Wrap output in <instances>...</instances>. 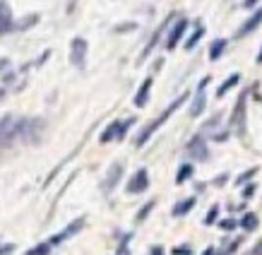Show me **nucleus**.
Listing matches in <instances>:
<instances>
[{
    "label": "nucleus",
    "mask_w": 262,
    "mask_h": 255,
    "mask_svg": "<svg viewBox=\"0 0 262 255\" xmlns=\"http://www.w3.org/2000/svg\"><path fill=\"white\" fill-rule=\"evenodd\" d=\"M44 130V121L41 118H22V116H3L0 118V147H10L17 140H27V142H39Z\"/></svg>",
    "instance_id": "1"
},
{
    "label": "nucleus",
    "mask_w": 262,
    "mask_h": 255,
    "mask_svg": "<svg viewBox=\"0 0 262 255\" xmlns=\"http://www.w3.org/2000/svg\"><path fill=\"white\" fill-rule=\"evenodd\" d=\"M188 97H190V94H188V92H183V94H181L178 99H173L171 104H168V106H166V111L161 113L159 118H154L152 123H147L142 130L137 133V137H135V147H144V144L149 142V137H152V135L156 133V130H159V128H161V125H164V123L168 121V118H171V116H173V113L178 111V109H181V106H183V104H186Z\"/></svg>",
    "instance_id": "2"
},
{
    "label": "nucleus",
    "mask_w": 262,
    "mask_h": 255,
    "mask_svg": "<svg viewBox=\"0 0 262 255\" xmlns=\"http://www.w3.org/2000/svg\"><path fill=\"white\" fill-rule=\"evenodd\" d=\"M245 106H248V92L240 94L233 111H231V130H236L240 137L245 135Z\"/></svg>",
    "instance_id": "3"
},
{
    "label": "nucleus",
    "mask_w": 262,
    "mask_h": 255,
    "mask_svg": "<svg viewBox=\"0 0 262 255\" xmlns=\"http://www.w3.org/2000/svg\"><path fill=\"white\" fill-rule=\"evenodd\" d=\"M132 123H135V118H125V121H113L109 125V128H106V130H104V133H101V137H99V140H101V142L106 144V142H113V140H123V137H125V135H128V130H130L132 128Z\"/></svg>",
    "instance_id": "4"
},
{
    "label": "nucleus",
    "mask_w": 262,
    "mask_h": 255,
    "mask_svg": "<svg viewBox=\"0 0 262 255\" xmlns=\"http://www.w3.org/2000/svg\"><path fill=\"white\" fill-rule=\"evenodd\" d=\"M87 51H89V44L82 39V36H75L72 41H70V63L75 67H82L87 65Z\"/></svg>",
    "instance_id": "5"
},
{
    "label": "nucleus",
    "mask_w": 262,
    "mask_h": 255,
    "mask_svg": "<svg viewBox=\"0 0 262 255\" xmlns=\"http://www.w3.org/2000/svg\"><path fill=\"white\" fill-rule=\"evenodd\" d=\"M123 171H125V164H123V161H116V164H111V166H109L106 178H104V183H101V190H104L106 195H111L113 188L118 186V181L123 178Z\"/></svg>",
    "instance_id": "6"
},
{
    "label": "nucleus",
    "mask_w": 262,
    "mask_h": 255,
    "mask_svg": "<svg viewBox=\"0 0 262 255\" xmlns=\"http://www.w3.org/2000/svg\"><path fill=\"white\" fill-rule=\"evenodd\" d=\"M186 152L193 159H197V161H207L209 159V147H207V140L202 137V135H195L190 142H188V147H186Z\"/></svg>",
    "instance_id": "7"
},
{
    "label": "nucleus",
    "mask_w": 262,
    "mask_h": 255,
    "mask_svg": "<svg viewBox=\"0 0 262 255\" xmlns=\"http://www.w3.org/2000/svg\"><path fill=\"white\" fill-rule=\"evenodd\" d=\"M147 188H149V174H147V168H137V171L132 174V178L128 181L125 190H128L130 195H140V193H144Z\"/></svg>",
    "instance_id": "8"
},
{
    "label": "nucleus",
    "mask_w": 262,
    "mask_h": 255,
    "mask_svg": "<svg viewBox=\"0 0 262 255\" xmlns=\"http://www.w3.org/2000/svg\"><path fill=\"white\" fill-rule=\"evenodd\" d=\"M209 82H212V77H202V79H200V84H197V97H195V101L190 104V116H193V118H197L200 113L205 111V106H207V97H205V89H207Z\"/></svg>",
    "instance_id": "9"
},
{
    "label": "nucleus",
    "mask_w": 262,
    "mask_h": 255,
    "mask_svg": "<svg viewBox=\"0 0 262 255\" xmlns=\"http://www.w3.org/2000/svg\"><path fill=\"white\" fill-rule=\"evenodd\" d=\"M82 229H84V217H79V219H75L72 224H67V226H65V229H63L60 233H55V236H51V241H48V243H51V245H60L63 241H67L70 236H75V233H79Z\"/></svg>",
    "instance_id": "10"
},
{
    "label": "nucleus",
    "mask_w": 262,
    "mask_h": 255,
    "mask_svg": "<svg viewBox=\"0 0 262 255\" xmlns=\"http://www.w3.org/2000/svg\"><path fill=\"white\" fill-rule=\"evenodd\" d=\"M186 29H188V20H186V17H178V20H176V24L171 27L168 36H166V48H168V51H173L176 46H178V41L183 39Z\"/></svg>",
    "instance_id": "11"
},
{
    "label": "nucleus",
    "mask_w": 262,
    "mask_h": 255,
    "mask_svg": "<svg viewBox=\"0 0 262 255\" xmlns=\"http://www.w3.org/2000/svg\"><path fill=\"white\" fill-rule=\"evenodd\" d=\"M173 20H176V12H171V15L166 17L164 22H161L159 27H156V32H154V34H152V39H149V44L144 46V51H142V56H140V60H144V58H147L149 53H152V51H154V46L159 44V39H161V34H164L166 29H168V24L173 22Z\"/></svg>",
    "instance_id": "12"
},
{
    "label": "nucleus",
    "mask_w": 262,
    "mask_h": 255,
    "mask_svg": "<svg viewBox=\"0 0 262 255\" xmlns=\"http://www.w3.org/2000/svg\"><path fill=\"white\" fill-rule=\"evenodd\" d=\"M15 32V20H12L10 5L5 0H0V34H10Z\"/></svg>",
    "instance_id": "13"
},
{
    "label": "nucleus",
    "mask_w": 262,
    "mask_h": 255,
    "mask_svg": "<svg viewBox=\"0 0 262 255\" xmlns=\"http://www.w3.org/2000/svg\"><path fill=\"white\" fill-rule=\"evenodd\" d=\"M152 82H154L152 77H147V79L142 82V87L137 89V94H135V101H132V104H135L137 109L147 106V101H149V92H152Z\"/></svg>",
    "instance_id": "14"
},
{
    "label": "nucleus",
    "mask_w": 262,
    "mask_h": 255,
    "mask_svg": "<svg viewBox=\"0 0 262 255\" xmlns=\"http://www.w3.org/2000/svg\"><path fill=\"white\" fill-rule=\"evenodd\" d=\"M260 24H262V8H260L257 12H255V15H252L250 20H245V22H243V27H240L238 32H236V36H245V34L255 32V29H257Z\"/></svg>",
    "instance_id": "15"
},
{
    "label": "nucleus",
    "mask_w": 262,
    "mask_h": 255,
    "mask_svg": "<svg viewBox=\"0 0 262 255\" xmlns=\"http://www.w3.org/2000/svg\"><path fill=\"white\" fill-rule=\"evenodd\" d=\"M195 202H197V198H186V200H181L178 205H173L171 214H173V217H186L188 212L195 207Z\"/></svg>",
    "instance_id": "16"
},
{
    "label": "nucleus",
    "mask_w": 262,
    "mask_h": 255,
    "mask_svg": "<svg viewBox=\"0 0 262 255\" xmlns=\"http://www.w3.org/2000/svg\"><path fill=\"white\" fill-rule=\"evenodd\" d=\"M226 44H229L226 39H217L214 44L209 46V60H212V63H214V60H219V58L224 56V51H226Z\"/></svg>",
    "instance_id": "17"
},
{
    "label": "nucleus",
    "mask_w": 262,
    "mask_h": 255,
    "mask_svg": "<svg viewBox=\"0 0 262 255\" xmlns=\"http://www.w3.org/2000/svg\"><path fill=\"white\" fill-rule=\"evenodd\" d=\"M202 36H205V24H202V22H197L195 32L190 34V39H188V41H186V51H193V48H195V46H197V41H200Z\"/></svg>",
    "instance_id": "18"
},
{
    "label": "nucleus",
    "mask_w": 262,
    "mask_h": 255,
    "mask_svg": "<svg viewBox=\"0 0 262 255\" xmlns=\"http://www.w3.org/2000/svg\"><path fill=\"white\" fill-rule=\"evenodd\" d=\"M238 82H240V75H238V72H233V75H229V77L224 79V84H221V87L217 89V97H219V99H221V97H224V94H226L229 89H233V87H236Z\"/></svg>",
    "instance_id": "19"
},
{
    "label": "nucleus",
    "mask_w": 262,
    "mask_h": 255,
    "mask_svg": "<svg viewBox=\"0 0 262 255\" xmlns=\"http://www.w3.org/2000/svg\"><path fill=\"white\" fill-rule=\"evenodd\" d=\"M238 224L245 229V231H255V229H257V224H260V219H257V214L248 212V214H243V219H240Z\"/></svg>",
    "instance_id": "20"
},
{
    "label": "nucleus",
    "mask_w": 262,
    "mask_h": 255,
    "mask_svg": "<svg viewBox=\"0 0 262 255\" xmlns=\"http://www.w3.org/2000/svg\"><path fill=\"white\" fill-rule=\"evenodd\" d=\"M36 22H39V15H36V12H32V15H27L24 20H20V22H15V32H24V29H29V27H34Z\"/></svg>",
    "instance_id": "21"
},
{
    "label": "nucleus",
    "mask_w": 262,
    "mask_h": 255,
    "mask_svg": "<svg viewBox=\"0 0 262 255\" xmlns=\"http://www.w3.org/2000/svg\"><path fill=\"white\" fill-rule=\"evenodd\" d=\"M195 174V168H193V164H183V166L178 168V174H176V183L181 186V183H186L188 178Z\"/></svg>",
    "instance_id": "22"
},
{
    "label": "nucleus",
    "mask_w": 262,
    "mask_h": 255,
    "mask_svg": "<svg viewBox=\"0 0 262 255\" xmlns=\"http://www.w3.org/2000/svg\"><path fill=\"white\" fill-rule=\"evenodd\" d=\"M24 255H51V243H39L34 245V248H29Z\"/></svg>",
    "instance_id": "23"
},
{
    "label": "nucleus",
    "mask_w": 262,
    "mask_h": 255,
    "mask_svg": "<svg viewBox=\"0 0 262 255\" xmlns=\"http://www.w3.org/2000/svg\"><path fill=\"white\" fill-rule=\"evenodd\" d=\"M252 176H257V166H252V168H248V171H243L238 178H236V186H245L248 181H250Z\"/></svg>",
    "instance_id": "24"
},
{
    "label": "nucleus",
    "mask_w": 262,
    "mask_h": 255,
    "mask_svg": "<svg viewBox=\"0 0 262 255\" xmlns=\"http://www.w3.org/2000/svg\"><path fill=\"white\" fill-rule=\"evenodd\" d=\"M154 205H156V200H149V202L144 205L142 210L137 212V217H135V222H144V219H147V214H149V212L154 210Z\"/></svg>",
    "instance_id": "25"
},
{
    "label": "nucleus",
    "mask_w": 262,
    "mask_h": 255,
    "mask_svg": "<svg viewBox=\"0 0 262 255\" xmlns=\"http://www.w3.org/2000/svg\"><path fill=\"white\" fill-rule=\"evenodd\" d=\"M217 217H219V205H214V207H209L207 217H205V224H207V226H212V224L217 222Z\"/></svg>",
    "instance_id": "26"
},
{
    "label": "nucleus",
    "mask_w": 262,
    "mask_h": 255,
    "mask_svg": "<svg viewBox=\"0 0 262 255\" xmlns=\"http://www.w3.org/2000/svg\"><path fill=\"white\" fill-rule=\"evenodd\" d=\"M219 226H221L224 231H233V229L238 226V219H221V222H219Z\"/></svg>",
    "instance_id": "27"
},
{
    "label": "nucleus",
    "mask_w": 262,
    "mask_h": 255,
    "mask_svg": "<svg viewBox=\"0 0 262 255\" xmlns=\"http://www.w3.org/2000/svg\"><path fill=\"white\" fill-rule=\"evenodd\" d=\"M255 190H257V186H255V183L245 186V188H243V200H250L252 195H255Z\"/></svg>",
    "instance_id": "28"
},
{
    "label": "nucleus",
    "mask_w": 262,
    "mask_h": 255,
    "mask_svg": "<svg viewBox=\"0 0 262 255\" xmlns=\"http://www.w3.org/2000/svg\"><path fill=\"white\" fill-rule=\"evenodd\" d=\"M173 255H193V250L188 245H178V248H173Z\"/></svg>",
    "instance_id": "29"
},
{
    "label": "nucleus",
    "mask_w": 262,
    "mask_h": 255,
    "mask_svg": "<svg viewBox=\"0 0 262 255\" xmlns=\"http://www.w3.org/2000/svg\"><path fill=\"white\" fill-rule=\"evenodd\" d=\"M12 250H15V245L8 243V245H0V255H10Z\"/></svg>",
    "instance_id": "30"
},
{
    "label": "nucleus",
    "mask_w": 262,
    "mask_h": 255,
    "mask_svg": "<svg viewBox=\"0 0 262 255\" xmlns=\"http://www.w3.org/2000/svg\"><path fill=\"white\" fill-rule=\"evenodd\" d=\"M260 0H243V8H248V10H252L255 5H257Z\"/></svg>",
    "instance_id": "31"
},
{
    "label": "nucleus",
    "mask_w": 262,
    "mask_h": 255,
    "mask_svg": "<svg viewBox=\"0 0 262 255\" xmlns=\"http://www.w3.org/2000/svg\"><path fill=\"white\" fill-rule=\"evenodd\" d=\"M8 65H10V60H8V58H0V72H5Z\"/></svg>",
    "instance_id": "32"
},
{
    "label": "nucleus",
    "mask_w": 262,
    "mask_h": 255,
    "mask_svg": "<svg viewBox=\"0 0 262 255\" xmlns=\"http://www.w3.org/2000/svg\"><path fill=\"white\" fill-rule=\"evenodd\" d=\"M226 178H229L226 174H221V176H219L217 181H214V186H224V183H226Z\"/></svg>",
    "instance_id": "33"
},
{
    "label": "nucleus",
    "mask_w": 262,
    "mask_h": 255,
    "mask_svg": "<svg viewBox=\"0 0 262 255\" xmlns=\"http://www.w3.org/2000/svg\"><path fill=\"white\" fill-rule=\"evenodd\" d=\"M250 255H262V241H260V243H257V245H255V248H252V250H250Z\"/></svg>",
    "instance_id": "34"
},
{
    "label": "nucleus",
    "mask_w": 262,
    "mask_h": 255,
    "mask_svg": "<svg viewBox=\"0 0 262 255\" xmlns=\"http://www.w3.org/2000/svg\"><path fill=\"white\" fill-rule=\"evenodd\" d=\"M152 255H164V248H161V245H154V248H152Z\"/></svg>",
    "instance_id": "35"
},
{
    "label": "nucleus",
    "mask_w": 262,
    "mask_h": 255,
    "mask_svg": "<svg viewBox=\"0 0 262 255\" xmlns=\"http://www.w3.org/2000/svg\"><path fill=\"white\" fill-rule=\"evenodd\" d=\"M202 255H217V250H214V248L209 245V248H205V253H202Z\"/></svg>",
    "instance_id": "36"
},
{
    "label": "nucleus",
    "mask_w": 262,
    "mask_h": 255,
    "mask_svg": "<svg viewBox=\"0 0 262 255\" xmlns=\"http://www.w3.org/2000/svg\"><path fill=\"white\" fill-rule=\"evenodd\" d=\"M257 63H262V48H260V53H257Z\"/></svg>",
    "instance_id": "37"
},
{
    "label": "nucleus",
    "mask_w": 262,
    "mask_h": 255,
    "mask_svg": "<svg viewBox=\"0 0 262 255\" xmlns=\"http://www.w3.org/2000/svg\"><path fill=\"white\" fill-rule=\"evenodd\" d=\"M3 97H5V89L0 87V99H3Z\"/></svg>",
    "instance_id": "38"
}]
</instances>
